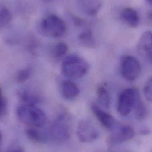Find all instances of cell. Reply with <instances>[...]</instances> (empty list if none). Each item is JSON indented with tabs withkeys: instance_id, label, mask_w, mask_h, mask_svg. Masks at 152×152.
<instances>
[{
	"instance_id": "6da1fadb",
	"label": "cell",
	"mask_w": 152,
	"mask_h": 152,
	"mask_svg": "<svg viewBox=\"0 0 152 152\" xmlns=\"http://www.w3.org/2000/svg\"><path fill=\"white\" fill-rule=\"evenodd\" d=\"M16 114L21 122L30 127L41 128L47 122L46 114L33 104L20 105L17 108Z\"/></svg>"
},
{
	"instance_id": "7a4b0ae2",
	"label": "cell",
	"mask_w": 152,
	"mask_h": 152,
	"mask_svg": "<svg viewBox=\"0 0 152 152\" xmlns=\"http://www.w3.org/2000/svg\"><path fill=\"white\" fill-rule=\"evenodd\" d=\"M89 70L88 62L82 57L70 54L66 56L61 65L62 74L71 79H78L85 76Z\"/></svg>"
},
{
	"instance_id": "3957f363",
	"label": "cell",
	"mask_w": 152,
	"mask_h": 152,
	"mask_svg": "<svg viewBox=\"0 0 152 152\" xmlns=\"http://www.w3.org/2000/svg\"><path fill=\"white\" fill-rule=\"evenodd\" d=\"M72 133V123L71 115L67 112L61 113L53 122L50 127V135L58 143L68 141Z\"/></svg>"
},
{
	"instance_id": "277c9868",
	"label": "cell",
	"mask_w": 152,
	"mask_h": 152,
	"mask_svg": "<svg viewBox=\"0 0 152 152\" xmlns=\"http://www.w3.org/2000/svg\"><path fill=\"white\" fill-rule=\"evenodd\" d=\"M39 28L45 36L50 38H59L63 36L66 31L65 21L55 14H49L41 21Z\"/></svg>"
},
{
	"instance_id": "5b68a950",
	"label": "cell",
	"mask_w": 152,
	"mask_h": 152,
	"mask_svg": "<svg viewBox=\"0 0 152 152\" xmlns=\"http://www.w3.org/2000/svg\"><path fill=\"white\" fill-rule=\"evenodd\" d=\"M139 91L134 88H126L119 94L117 102V110L118 113L123 117L130 114L133 110L134 104L138 96Z\"/></svg>"
},
{
	"instance_id": "8992f818",
	"label": "cell",
	"mask_w": 152,
	"mask_h": 152,
	"mask_svg": "<svg viewBox=\"0 0 152 152\" xmlns=\"http://www.w3.org/2000/svg\"><path fill=\"white\" fill-rule=\"evenodd\" d=\"M120 70L121 76L129 81H134L141 74L142 65L133 56L125 55L120 61Z\"/></svg>"
},
{
	"instance_id": "52a82bcc",
	"label": "cell",
	"mask_w": 152,
	"mask_h": 152,
	"mask_svg": "<svg viewBox=\"0 0 152 152\" xmlns=\"http://www.w3.org/2000/svg\"><path fill=\"white\" fill-rule=\"evenodd\" d=\"M76 136L80 142L89 143L96 141L99 137L100 132L91 121L82 120L77 124Z\"/></svg>"
},
{
	"instance_id": "ba28073f",
	"label": "cell",
	"mask_w": 152,
	"mask_h": 152,
	"mask_svg": "<svg viewBox=\"0 0 152 152\" xmlns=\"http://www.w3.org/2000/svg\"><path fill=\"white\" fill-rule=\"evenodd\" d=\"M134 129L129 125H121L108 137L107 144L109 149L130 140L135 136Z\"/></svg>"
},
{
	"instance_id": "9c48e42d",
	"label": "cell",
	"mask_w": 152,
	"mask_h": 152,
	"mask_svg": "<svg viewBox=\"0 0 152 152\" xmlns=\"http://www.w3.org/2000/svg\"><path fill=\"white\" fill-rule=\"evenodd\" d=\"M137 49L139 53L152 64V31L144 32L139 38Z\"/></svg>"
},
{
	"instance_id": "30bf717a",
	"label": "cell",
	"mask_w": 152,
	"mask_h": 152,
	"mask_svg": "<svg viewBox=\"0 0 152 152\" xmlns=\"http://www.w3.org/2000/svg\"><path fill=\"white\" fill-rule=\"evenodd\" d=\"M91 107L93 113L104 128L108 130L114 129L115 120L111 114L101 109L95 104H92Z\"/></svg>"
},
{
	"instance_id": "8fae6325",
	"label": "cell",
	"mask_w": 152,
	"mask_h": 152,
	"mask_svg": "<svg viewBox=\"0 0 152 152\" xmlns=\"http://www.w3.org/2000/svg\"><path fill=\"white\" fill-rule=\"evenodd\" d=\"M78 8L85 14L95 16L98 14L102 6V0H76Z\"/></svg>"
},
{
	"instance_id": "7c38bea8",
	"label": "cell",
	"mask_w": 152,
	"mask_h": 152,
	"mask_svg": "<svg viewBox=\"0 0 152 152\" xmlns=\"http://www.w3.org/2000/svg\"><path fill=\"white\" fill-rule=\"evenodd\" d=\"M80 89L76 83L70 80H64L61 85L62 96L68 101H73L78 96Z\"/></svg>"
},
{
	"instance_id": "4fadbf2b",
	"label": "cell",
	"mask_w": 152,
	"mask_h": 152,
	"mask_svg": "<svg viewBox=\"0 0 152 152\" xmlns=\"http://www.w3.org/2000/svg\"><path fill=\"white\" fill-rule=\"evenodd\" d=\"M121 17L125 23L132 28L137 27L140 23V18L138 11L132 7L124 8L121 11Z\"/></svg>"
},
{
	"instance_id": "5bb4252c",
	"label": "cell",
	"mask_w": 152,
	"mask_h": 152,
	"mask_svg": "<svg viewBox=\"0 0 152 152\" xmlns=\"http://www.w3.org/2000/svg\"><path fill=\"white\" fill-rule=\"evenodd\" d=\"M79 43L83 46L89 48H95L96 46V41L92 31L87 28L81 32L78 36Z\"/></svg>"
},
{
	"instance_id": "9a60e30c",
	"label": "cell",
	"mask_w": 152,
	"mask_h": 152,
	"mask_svg": "<svg viewBox=\"0 0 152 152\" xmlns=\"http://www.w3.org/2000/svg\"><path fill=\"white\" fill-rule=\"evenodd\" d=\"M36 128V127L34 128L31 127L26 130V135L28 139V140L34 143H44L46 139L45 135H44L42 132L38 130Z\"/></svg>"
},
{
	"instance_id": "2e32d148",
	"label": "cell",
	"mask_w": 152,
	"mask_h": 152,
	"mask_svg": "<svg viewBox=\"0 0 152 152\" xmlns=\"http://www.w3.org/2000/svg\"><path fill=\"white\" fill-rule=\"evenodd\" d=\"M133 110L136 118L139 121L143 120L147 115L146 108L142 101L140 95L138 96L134 104Z\"/></svg>"
},
{
	"instance_id": "e0dca14e",
	"label": "cell",
	"mask_w": 152,
	"mask_h": 152,
	"mask_svg": "<svg viewBox=\"0 0 152 152\" xmlns=\"http://www.w3.org/2000/svg\"><path fill=\"white\" fill-rule=\"evenodd\" d=\"M98 101L104 108H108L110 105V96L107 89L104 86H99L96 91Z\"/></svg>"
},
{
	"instance_id": "ac0fdd59",
	"label": "cell",
	"mask_w": 152,
	"mask_h": 152,
	"mask_svg": "<svg viewBox=\"0 0 152 152\" xmlns=\"http://www.w3.org/2000/svg\"><path fill=\"white\" fill-rule=\"evenodd\" d=\"M12 20V15L9 9L2 5L0 11V26L1 28H4L8 26Z\"/></svg>"
},
{
	"instance_id": "d6986e66",
	"label": "cell",
	"mask_w": 152,
	"mask_h": 152,
	"mask_svg": "<svg viewBox=\"0 0 152 152\" xmlns=\"http://www.w3.org/2000/svg\"><path fill=\"white\" fill-rule=\"evenodd\" d=\"M18 95L22 104L36 105V104L39 101L37 97L24 90L20 91L18 94Z\"/></svg>"
},
{
	"instance_id": "ffe728a7",
	"label": "cell",
	"mask_w": 152,
	"mask_h": 152,
	"mask_svg": "<svg viewBox=\"0 0 152 152\" xmlns=\"http://www.w3.org/2000/svg\"><path fill=\"white\" fill-rule=\"evenodd\" d=\"M68 52V46L64 42L57 43L53 48V53L54 56L57 59L62 58L66 56Z\"/></svg>"
},
{
	"instance_id": "44dd1931",
	"label": "cell",
	"mask_w": 152,
	"mask_h": 152,
	"mask_svg": "<svg viewBox=\"0 0 152 152\" xmlns=\"http://www.w3.org/2000/svg\"><path fill=\"white\" fill-rule=\"evenodd\" d=\"M31 75V69L30 68H25L20 70L15 76V80L18 83H23L26 81Z\"/></svg>"
},
{
	"instance_id": "7402d4cb",
	"label": "cell",
	"mask_w": 152,
	"mask_h": 152,
	"mask_svg": "<svg viewBox=\"0 0 152 152\" xmlns=\"http://www.w3.org/2000/svg\"><path fill=\"white\" fill-rule=\"evenodd\" d=\"M143 94L145 98L152 103V76L146 82L144 85Z\"/></svg>"
},
{
	"instance_id": "603a6c76",
	"label": "cell",
	"mask_w": 152,
	"mask_h": 152,
	"mask_svg": "<svg viewBox=\"0 0 152 152\" xmlns=\"http://www.w3.org/2000/svg\"><path fill=\"white\" fill-rule=\"evenodd\" d=\"M0 96V117H3L7 113V101L5 98L3 96L1 88Z\"/></svg>"
},
{
	"instance_id": "cb8c5ba5",
	"label": "cell",
	"mask_w": 152,
	"mask_h": 152,
	"mask_svg": "<svg viewBox=\"0 0 152 152\" xmlns=\"http://www.w3.org/2000/svg\"><path fill=\"white\" fill-rule=\"evenodd\" d=\"M7 151L11 152H21L24 151V149L20 143L15 142L10 145L7 149Z\"/></svg>"
},
{
	"instance_id": "d4e9b609",
	"label": "cell",
	"mask_w": 152,
	"mask_h": 152,
	"mask_svg": "<svg viewBox=\"0 0 152 152\" xmlns=\"http://www.w3.org/2000/svg\"><path fill=\"white\" fill-rule=\"evenodd\" d=\"M145 1H146V2L148 4H149V5L152 6V0H145Z\"/></svg>"
},
{
	"instance_id": "484cf974",
	"label": "cell",
	"mask_w": 152,
	"mask_h": 152,
	"mask_svg": "<svg viewBox=\"0 0 152 152\" xmlns=\"http://www.w3.org/2000/svg\"><path fill=\"white\" fill-rule=\"evenodd\" d=\"M45 1H52V0H45Z\"/></svg>"
}]
</instances>
